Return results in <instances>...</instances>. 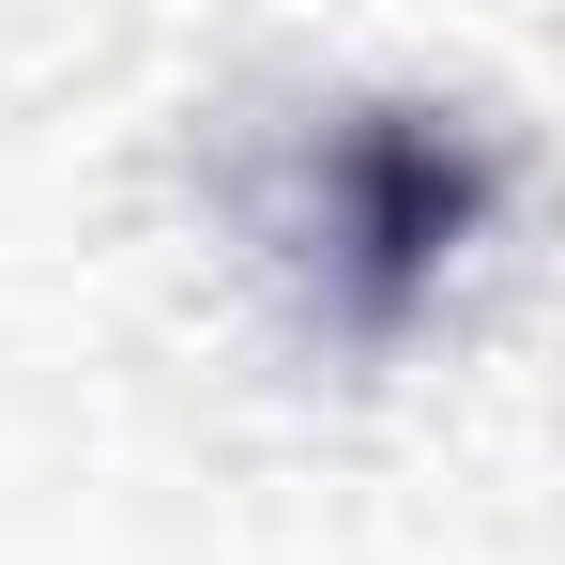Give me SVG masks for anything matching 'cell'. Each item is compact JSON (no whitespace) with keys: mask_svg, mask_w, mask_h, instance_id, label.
<instances>
[{"mask_svg":"<svg viewBox=\"0 0 565 565\" xmlns=\"http://www.w3.org/2000/svg\"><path fill=\"white\" fill-rule=\"evenodd\" d=\"M459 230H473V153H444L428 122H367L337 153V245H352L367 306H413Z\"/></svg>","mask_w":565,"mask_h":565,"instance_id":"obj_1","label":"cell"}]
</instances>
